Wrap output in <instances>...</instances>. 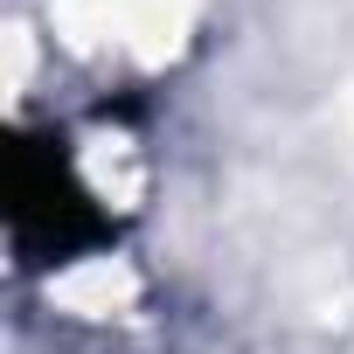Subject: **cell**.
<instances>
[{
  "instance_id": "6da1fadb",
  "label": "cell",
  "mask_w": 354,
  "mask_h": 354,
  "mask_svg": "<svg viewBox=\"0 0 354 354\" xmlns=\"http://www.w3.org/2000/svg\"><path fill=\"white\" fill-rule=\"evenodd\" d=\"M15 250L21 257H84L97 243H111V209H104V188L84 160V146L70 132H49V139H21L15 153Z\"/></svg>"
}]
</instances>
